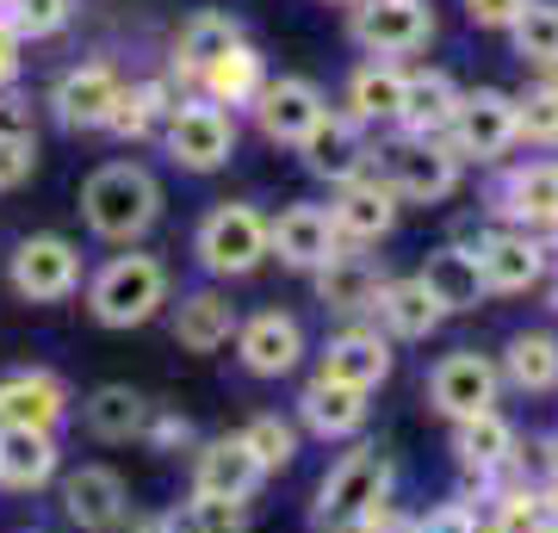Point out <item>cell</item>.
Wrapping results in <instances>:
<instances>
[{
	"mask_svg": "<svg viewBox=\"0 0 558 533\" xmlns=\"http://www.w3.org/2000/svg\"><path fill=\"white\" fill-rule=\"evenodd\" d=\"M391 484L398 472L379 447H348L311 496V533H360V521H373L391 502Z\"/></svg>",
	"mask_w": 558,
	"mask_h": 533,
	"instance_id": "cell-1",
	"label": "cell"
},
{
	"mask_svg": "<svg viewBox=\"0 0 558 533\" xmlns=\"http://www.w3.org/2000/svg\"><path fill=\"white\" fill-rule=\"evenodd\" d=\"M515 137H521L515 131V99L497 94V87H478V94L459 99L453 131H447L440 143H447L459 161H502Z\"/></svg>",
	"mask_w": 558,
	"mask_h": 533,
	"instance_id": "cell-7",
	"label": "cell"
},
{
	"mask_svg": "<svg viewBox=\"0 0 558 533\" xmlns=\"http://www.w3.org/2000/svg\"><path fill=\"white\" fill-rule=\"evenodd\" d=\"M69 20V0H13V25H20V38H44V32H57Z\"/></svg>",
	"mask_w": 558,
	"mask_h": 533,
	"instance_id": "cell-42",
	"label": "cell"
},
{
	"mask_svg": "<svg viewBox=\"0 0 558 533\" xmlns=\"http://www.w3.org/2000/svg\"><path fill=\"white\" fill-rule=\"evenodd\" d=\"M329 218H336V230H341L348 249H366V242L391 237V223H398V193H391L379 174H373V180L360 174V180H348V186L336 193Z\"/></svg>",
	"mask_w": 558,
	"mask_h": 533,
	"instance_id": "cell-21",
	"label": "cell"
},
{
	"mask_svg": "<svg viewBox=\"0 0 558 533\" xmlns=\"http://www.w3.org/2000/svg\"><path fill=\"white\" fill-rule=\"evenodd\" d=\"M553 304H558V292H553Z\"/></svg>",
	"mask_w": 558,
	"mask_h": 533,
	"instance_id": "cell-50",
	"label": "cell"
},
{
	"mask_svg": "<svg viewBox=\"0 0 558 533\" xmlns=\"http://www.w3.org/2000/svg\"><path fill=\"white\" fill-rule=\"evenodd\" d=\"M236 44H242V32H236L230 13H193L186 32H180V44H174V62L193 69V75H205V69H211L218 57H230Z\"/></svg>",
	"mask_w": 558,
	"mask_h": 533,
	"instance_id": "cell-34",
	"label": "cell"
},
{
	"mask_svg": "<svg viewBox=\"0 0 558 533\" xmlns=\"http://www.w3.org/2000/svg\"><path fill=\"white\" fill-rule=\"evenodd\" d=\"M515 131L527 143H546L558 149V87H534V94L515 99Z\"/></svg>",
	"mask_w": 558,
	"mask_h": 533,
	"instance_id": "cell-39",
	"label": "cell"
},
{
	"mask_svg": "<svg viewBox=\"0 0 558 533\" xmlns=\"http://www.w3.org/2000/svg\"><path fill=\"white\" fill-rule=\"evenodd\" d=\"M236 329H242L236 304L223 292H211V286H205V292H186L174 304V341L193 348V354H218L223 341H236Z\"/></svg>",
	"mask_w": 558,
	"mask_h": 533,
	"instance_id": "cell-29",
	"label": "cell"
},
{
	"mask_svg": "<svg viewBox=\"0 0 558 533\" xmlns=\"http://www.w3.org/2000/svg\"><path fill=\"white\" fill-rule=\"evenodd\" d=\"M62 514L81 533H124L131 521V490L112 465H75L62 477Z\"/></svg>",
	"mask_w": 558,
	"mask_h": 533,
	"instance_id": "cell-10",
	"label": "cell"
},
{
	"mask_svg": "<svg viewBox=\"0 0 558 533\" xmlns=\"http://www.w3.org/2000/svg\"><path fill=\"white\" fill-rule=\"evenodd\" d=\"M193 255H199L205 274L218 279H248L260 267V261L274 255L267 249V218H260L255 205H211L199 223V237H193Z\"/></svg>",
	"mask_w": 558,
	"mask_h": 533,
	"instance_id": "cell-4",
	"label": "cell"
},
{
	"mask_svg": "<svg viewBox=\"0 0 558 533\" xmlns=\"http://www.w3.org/2000/svg\"><path fill=\"white\" fill-rule=\"evenodd\" d=\"M236 360L255 378H286L304 360V323L292 311H255L236 329Z\"/></svg>",
	"mask_w": 558,
	"mask_h": 533,
	"instance_id": "cell-12",
	"label": "cell"
},
{
	"mask_svg": "<svg viewBox=\"0 0 558 533\" xmlns=\"http://www.w3.org/2000/svg\"><path fill=\"white\" fill-rule=\"evenodd\" d=\"M0 143H38V119H32V99L0 94Z\"/></svg>",
	"mask_w": 558,
	"mask_h": 533,
	"instance_id": "cell-43",
	"label": "cell"
},
{
	"mask_svg": "<svg viewBox=\"0 0 558 533\" xmlns=\"http://www.w3.org/2000/svg\"><path fill=\"white\" fill-rule=\"evenodd\" d=\"M81 422L94 440H143L149 422H156V403L131 385H100V391L81 403Z\"/></svg>",
	"mask_w": 558,
	"mask_h": 533,
	"instance_id": "cell-30",
	"label": "cell"
},
{
	"mask_svg": "<svg viewBox=\"0 0 558 533\" xmlns=\"http://www.w3.org/2000/svg\"><path fill=\"white\" fill-rule=\"evenodd\" d=\"M546 242L527 237V230H490L478 237V267H484V286L490 292H534L546 279Z\"/></svg>",
	"mask_w": 558,
	"mask_h": 533,
	"instance_id": "cell-18",
	"label": "cell"
},
{
	"mask_svg": "<svg viewBox=\"0 0 558 533\" xmlns=\"http://www.w3.org/2000/svg\"><path fill=\"white\" fill-rule=\"evenodd\" d=\"M509 38H515V57L553 69L558 62V7L553 0H527V13L509 25Z\"/></svg>",
	"mask_w": 558,
	"mask_h": 533,
	"instance_id": "cell-37",
	"label": "cell"
},
{
	"mask_svg": "<svg viewBox=\"0 0 558 533\" xmlns=\"http://www.w3.org/2000/svg\"><path fill=\"white\" fill-rule=\"evenodd\" d=\"M403 112V75L391 62H366L348 81V119L354 124H398Z\"/></svg>",
	"mask_w": 558,
	"mask_h": 533,
	"instance_id": "cell-33",
	"label": "cell"
},
{
	"mask_svg": "<svg viewBox=\"0 0 558 533\" xmlns=\"http://www.w3.org/2000/svg\"><path fill=\"white\" fill-rule=\"evenodd\" d=\"M199 81H205V94H211V106H255V94L267 87L260 81V57L248 44H236L230 57H218Z\"/></svg>",
	"mask_w": 558,
	"mask_h": 533,
	"instance_id": "cell-35",
	"label": "cell"
},
{
	"mask_svg": "<svg viewBox=\"0 0 558 533\" xmlns=\"http://www.w3.org/2000/svg\"><path fill=\"white\" fill-rule=\"evenodd\" d=\"M416 279L428 286V298H435L447 316L478 311L484 298H490V286H484V267H478V249H465V242H447V249H435V255L422 261Z\"/></svg>",
	"mask_w": 558,
	"mask_h": 533,
	"instance_id": "cell-22",
	"label": "cell"
},
{
	"mask_svg": "<svg viewBox=\"0 0 558 533\" xmlns=\"http://www.w3.org/2000/svg\"><path fill=\"white\" fill-rule=\"evenodd\" d=\"M13 75H20V25L0 20V81H13Z\"/></svg>",
	"mask_w": 558,
	"mask_h": 533,
	"instance_id": "cell-48",
	"label": "cell"
},
{
	"mask_svg": "<svg viewBox=\"0 0 558 533\" xmlns=\"http://www.w3.org/2000/svg\"><path fill=\"white\" fill-rule=\"evenodd\" d=\"M161 521H168V533H248L236 502H211V496H193V502L168 509Z\"/></svg>",
	"mask_w": 558,
	"mask_h": 533,
	"instance_id": "cell-38",
	"label": "cell"
},
{
	"mask_svg": "<svg viewBox=\"0 0 558 533\" xmlns=\"http://www.w3.org/2000/svg\"><path fill=\"white\" fill-rule=\"evenodd\" d=\"M161 99H168V87H131V94L119 99V112H112V131H119V137H143L161 112H174V106H161Z\"/></svg>",
	"mask_w": 558,
	"mask_h": 533,
	"instance_id": "cell-40",
	"label": "cell"
},
{
	"mask_svg": "<svg viewBox=\"0 0 558 533\" xmlns=\"http://www.w3.org/2000/svg\"><path fill=\"white\" fill-rule=\"evenodd\" d=\"M143 440H156V447H186V440H193V428H186L180 415H156V422H149V435H143Z\"/></svg>",
	"mask_w": 558,
	"mask_h": 533,
	"instance_id": "cell-47",
	"label": "cell"
},
{
	"mask_svg": "<svg viewBox=\"0 0 558 533\" xmlns=\"http://www.w3.org/2000/svg\"><path fill=\"white\" fill-rule=\"evenodd\" d=\"M453 459H459V472L478 477V484L515 472L521 465L515 422H509L502 410H484V415H472V422H453Z\"/></svg>",
	"mask_w": 558,
	"mask_h": 533,
	"instance_id": "cell-14",
	"label": "cell"
},
{
	"mask_svg": "<svg viewBox=\"0 0 558 533\" xmlns=\"http://www.w3.org/2000/svg\"><path fill=\"white\" fill-rule=\"evenodd\" d=\"M267 249H274L292 274H317V267H329L348 242H341L336 218H329L323 205H286V211L267 223Z\"/></svg>",
	"mask_w": 558,
	"mask_h": 533,
	"instance_id": "cell-9",
	"label": "cell"
},
{
	"mask_svg": "<svg viewBox=\"0 0 558 533\" xmlns=\"http://www.w3.org/2000/svg\"><path fill=\"white\" fill-rule=\"evenodd\" d=\"M497 366H502V385H515L527 397H553L558 391V336L553 329H521V336H509Z\"/></svg>",
	"mask_w": 558,
	"mask_h": 533,
	"instance_id": "cell-32",
	"label": "cell"
},
{
	"mask_svg": "<svg viewBox=\"0 0 558 533\" xmlns=\"http://www.w3.org/2000/svg\"><path fill=\"white\" fill-rule=\"evenodd\" d=\"M497 397H502V366L478 348H453L428 373V410L447 415V422H472V415L497 410Z\"/></svg>",
	"mask_w": 558,
	"mask_h": 533,
	"instance_id": "cell-5",
	"label": "cell"
},
{
	"mask_svg": "<svg viewBox=\"0 0 558 533\" xmlns=\"http://www.w3.org/2000/svg\"><path fill=\"white\" fill-rule=\"evenodd\" d=\"M38 161V143H0V186H20Z\"/></svg>",
	"mask_w": 558,
	"mask_h": 533,
	"instance_id": "cell-45",
	"label": "cell"
},
{
	"mask_svg": "<svg viewBox=\"0 0 558 533\" xmlns=\"http://www.w3.org/2000/svg\"><path fill=\"white\" fill-rule=\"evenodd\" d=\"M62 415H69V385L57 373L0 378V428H44V435H57Z\"/></svg>",
	"mask_w": 558,
	"mask_h": 533,
	"instance_id": "cell-20",
	"label": "cell"
},
{
	"mask_svg": "<svg viewBox=\"0 0 558 533\" xmlns=\"http://www.w3.org/2000/svg\"><path fill=\"white\" fill-rule=\"evenodd\" d=\"M497 211L509 218V230H527V237H546L558 223V161H527L502 180Z\"/></svg>",
	"mask_w": 558,
	"mask_h": 533,
	"instance_id": "cell-23",
	"label": "cell"
},
{
	"mask_svg": "<svg viewBox=\"0 0 558 533\" xmlns=\"http://www.w3.org/2000/svg\"><path fill=\"white\" fill-rule=\"evenodd\" d=\"M398 354H391V336L385 329H341L329 348H323V378H341V385H354V391H379L385 378H391Z\"/></svg>",
	"mask_w": 558,
	"mask_h": 533,
	"instance_id": "cell-19",
	"label": "cell"
},
{
	"mask_svg": "<svg viewBox=\"0 0 558 533\" xmlns=\"http://www.w3.org/2000/svg\"><path fill=\"white\" fill-rule=\"evenodd\" d=\"M379 292H385V274H379V261L373 255L341 249L329 267H317V298H323V311H336V316L379 311Z\"/></svg>",
	"mask_w": 558,
	"mask_h": 533,
	"instance_id": "cell-25",
	"label": "cell"
},
{
	"mask_svg": "<svg viewBox=\"0 0 558 533\" xmlns=\"http://www.w3.org/2000/svg\"><path fill=\"white\" fill-rule=\"evenodd\" d=\"M119 99H124V81L106 62H87V69H69L57 81V119L75 124V131H100V124H112Z\"/></svg>",
	"mask_w": 558,
	"mask_h": 533,
	"instance_id": "cell-24",
	"label": "cell"
},
{
	"mask_svg": "<svg viewBox=\"0 0 558 533\" xmlns=\"http://www.w3.org/2000/svg\"><path fill=\"white\" fill-rule=\"evenodd\" d=\"M385 186L410 205H440L459 186V156L440 137H398L385 149Z\"/></svg>",
	"mask_w": 558,
	"mask_h": 533,
	"instance_id": "cell-6",
	"label": "cell"
},
{
	"mask_svg": "<svg viewBox=\"0 0 558 533\" xmlns=\"http://www.w3.org/2000/svg\"><path fill=\"white\" fill-rule=\"evenodd\" d=\"M81 211H87V230L106 242H137L156 230L161 218V186L149 168L137 161H106L100 174L81 186Z\"/></svg>",
	"mask_w": 558,
	"mask_h": 533,
	"instance_id": "cell-2",
	"label": "cell"
},
{
	"mask_svg": "<svg viewBox=\"0 0 558 533\" xmlns=\"http://www.w3.org/2000/svg\"><path fill=\"white\" fill-rule=\"evenodd\" d=\"M521 13H527V0H465V20L484 25V32H509Z\"/></svg>",
	"mask_w": 558,
	"mask_h": 533,
	"instance_id": "cell-44",
	"label": "cell"
},
{
	"mask_svg": "<svg viewBox=\"0 0 558 533\" xmlns=\"http://www.w3.org/2000/svg\"><path fill=\"white\" fill-rule=\"evenodd\" d=\"M354 38L373 57H410L435 38V13H428V0H366L354 13Z\"/></svg>",
	"mask_w": 558,
	"mask_h": 533,
	"instance_id": "cell-13",
	"label": "cell"
},
{
	"mask_svg": "<svg viewBox=\"0 0 558 533\" xmlns=\"http://www.w3.org/2000/svg\"><path fill=\"white\" fill-rule=\"evenodd\" d=\"M366 415H373V403H366V391H354V385H341V378H311L299 391V428L317 440H354L360 428H366Z\"/></svg>",
	"mask_w": 558,
	"mask_h": 533,
	"instance_id": "cell-17",
	"label": "cell"
},
{
	"mask_svg": "<svg viewBox=\"0 0 558 533\" xmlns=\"http://www.w3.org/2000/svg\"><path fill=\"white\" fill-rule=\"evenodd\" d=\"M299 156H304V168H311L317 180H329V186H348V180L366 174V143H360V124L354 119H336V112H323V124L299 143Z\"/></svg>",
	"mask_w": 558,
	"mask_h": 533,
	"instance_id": "cell-26",
	"label": "cell"
},
{
	"mask_svg": "<svg viewBox=\"0 0 558 533\" xmlns=\"http://www.w3.org/2000/svg\"><path fill=\"white\" fill-rule=\"evenodd\" d=\"M242 447L255 453V465L267 477L286 472L292 459H299V422H286V415H248V428H242Z\"/></svg>",
	"mask_w": 558,
	"mask_h": 533,
	"instance_id": "cell-36",
	"label": "cell"
},
{
	"mask_svg": "<svg viewBox=\"0 0 558 533\" xmlns=\"http://www.w3.org/2000/svg\"><path fill=\"white\" fill-rule=\"evenodd\" d=\"M62 453H57V435L44 428H0V490H44L57 477Z\"/></svg>",
	"mask_w": 558,
	"mask_h": 533,
	"instance_id": "cell-27",
	"label": "cell"
},
{
	"mask_svg": "<svg viewBox=\"0 0 558 533\" xmlns=\"http://www.w3.org/2000/svg\"><path fill=\"white\" fill-rule=\"evenodd\" d=\"M161 143H168V156L180 168H193V174H211L223 161L236 156V124L223 106H174L168 124H161Z\"/></svg>",
	"mask_w": 558,
	"mask_h": 533,
	"instance_id": "cell-8",
	"label": "cell"
},
{
	"mask_svg": "<svg viewBox=\"0 0 558 533\" xmlns=\"http://www.w3.org/2000/svg\"><path fill=\"white\" fill-rule=\"evenodd\" d=\"M360 533H422V514L398 509V502H385L373 521H360Z\"/></svg>",
	"mask_w": 558,
	"mask_h": 533,
	"instance_id": "cell-46",
	"label": "cell"
},
{
	"mask_svg": "<svg viewBox=\"0 0 558 533\" xmlns=\"http://www.w3.org/2000/svg\"><path fill=\"white\" fill-rule=\"evenodd\" d=\"M168 304V267L156 255H112L87 286V311L106 329H137Z\"/></svg>",
	"mask_w": 558,
	"mask_h": 533,
	"instance_id": "cell-3",
	"label": "cell"
},
{
	"mask_svg": "<svg viewBox=\"0 0 558 533\" xmlns=\"http://www.w3.org/2000/svg\"><path fill=\"white\" fill-rule=\"evenodd\" d=\"M323 112L329 106H323V94L304 75H279L255 94V124H260V137H274V143H304L323 124Z\"/></svg>",
	"mask_w": 558,
	"mask_h": 533,
	"instance_id": "cell-16",
	"label": "cell"
},
{
	"mask_svg": "<svg viewBox=\"0 0 558 533\" xmlns=\"http://www.w3.org/2000/svg\"><path fill=\"white\" fill-rule=\"evenodd\" d=\"M373 316L385 323V336H391V341H428L447 311L428 298V286H422L416 274H403V279H385L379 311H373Z\"/></svg>",
	"mask_w": 558,
	"mask_h": 533,
	"instance_id": "cell-31",
	"label": "cell"
},
{
	"mask_svg": "<svg viewBox=\"0 0 558 533\" xmlns=\"http://www.w3.org/2000/svg\"><path fill=\"white\" fill-rule=\"evenodd\" d=\"M459 87L440 69H422V75H403V137H447L453 131V112H459Z\"/></svg>",
	"mask_w": 558,
	"mask_h": 533,
	"instance_id": "cell-28",
	"label": "cell"
},
{
	"mask_svg": "<svg viewBox=\"0 0 558 533\" xmlns=\"http://www.w3.org/2000/svg\"><path fill=\"white\" fill-rule=\"evenodd\" d=\"M422 533H484V514L465 502V496H447L422 514Z\"/></svg>",
	"mask_w": 558,
	"mask_h": 533,
	"instance_id": "cell-41",
	"label": "cell"
},
{
	"mask_svg": "<svg viewBox=\"0 0 558 533\" xmlns=\"http://www.w3.org/2000/svg\"><path fill=\"white\" fill-rule=\"evenodd\" d=\"M260 465L255 453L242 447V435H218V440H205L199 453H193V496H211V502H248V496L260 490Z\"/></svg>",
	"mask_w": 558,
	"mask_h": 533,
	"instance_id": "cell-15",
	"label": "cell"
},
{
	"mask_svg": "<svg viewBox=\"0 0 558 533\" xmlns=\"http://www.w3.org/2000/svg\"><path fill=\"white\" fill-rule=\"evenodd\" d=\"M546 255L558 261V223H553V230H546Z\"/></svg>",
	"mask_w": 558,
	"mask_h": 533,
	"instance_id": "cell-49",
	"label": "cell"
},
{
	"mask_svg": "<svg viewBox=\"0 0 558 533\" xmlns=\"http://www.w3.org/2000/svg\"><path fill=\"white\" fill-rule=\"evenodd\" d=\"M81 286V255L69 237H25L13 249V292L32 304H57Z\"/></svg>",
	"mask_w": 558,
	"mask_h": 533,
	"instance_id": "cell-11",
	"label": "cell"
}]
</instances>
